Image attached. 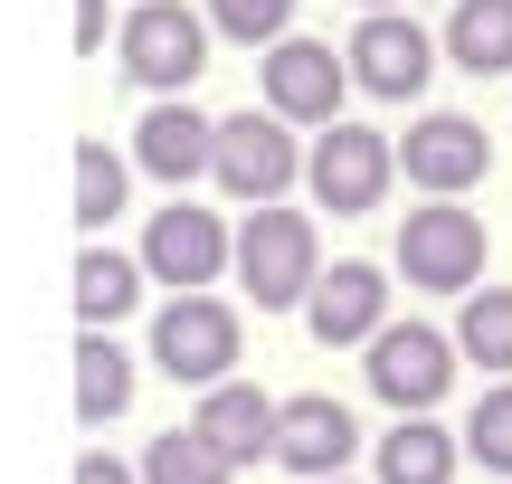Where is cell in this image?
<instances>
[{
  "instance_id": "obj_1",
  "label": "cell",
  "mask_w": 512,
  "mask_h": 484,
  "mask_svg": "<svg viewBox=\"0 0 512 484\" xmlns=\"http://www.w3.org/2000/svg\"><path fill=\"white\" fill-rule=\"evenodd\" d=\"M114 67H124V86H143L152 105H181V95L200 86V67H209V19L181 10V0H133L124 29H114Z\"/></svg>"
},
{
  "instance_id": "obj_2",
  "label": "cell",
  "mask_w": 512,
  "mask_h": 484,
  "mask_svg": "<svg viewBox=\"0 0 512 484\" xmlns=\"http://www.w3.org/2000/svg\"><path fill=\"white\" fill-rule=\"evenodd\" d=\"M484 247H494V228L475 219L465 200H418L399 228V257H389V276H408V295H475L484 285Z\"/></svg>"
},
{
  "instance_id": "obj_3",
  "label": "cell",
  "mask_w": 512,
  "mask_h": 484,
  "mask_svg": "<svg viewBox=\"0 0 512 484\" xmlns=\"http://www.w3.org/2000/svg\"><path fill=\"white\" fill-rule=\"evenodd\" d=\"M238 285L256 314H304L313 285H323V238H313L304 209H247L238 228Z\"/></svg>"
},
{
  "instance_id": "obj_4",
  "label": "cell",
  "mask_w": 512,
  "mask_h": 484,
  "mask_svg": "<svg viewBox=\"0 0 512 484\" xmlns=\"http://www.w3.org/2000/svg\"><path fill=\"white\" fill-rule=\"evenodd\" d=\"M389 181H399V143H389L380 124H332L304 143V190L323 219H370V209L389 200Z\"/></svg>"
},
{
  "instance_id": "obj_5",
  "label": "cell",
  "mask_w": 512,
  "mask_h": 484,
  "mask_svg": "<svg viewBox=\"0 0 512 484\" xmlns=\"http://www.w3.org/2000/svg\"><path fill=\"white\" fill-rule=\"evenodd\" d=\"M238 352H247V323L228 314L219 295H171L162 314H152V371L181 380V390L238 380Z\"/></svg>"
},
{
  "instance_id": "obj_6",
  "label": "cell",
  "mask_w": 512,
  "mask_h": 484,
  "mask_svg": "<svg viewBox=\"0 0 512 484\" xmlns=\"http://www.w3.org/2000/svg\"><path fill=\"white\" fill-rule=\"evenodd\" d=\"M456 333H437V323H418V314H399L380 342L361 352V380H370V399H389L399 418H437V399L456 390Z\"/></svg>"
},
{
  "instance_id": "obj_7",
  "label": "cell",
  "mask_w": 512,
  "mask_h": 484,
  "mask_svg": "<svg viewBox=\"0 0 512 484\" xmlns=\"http://www.w3.org/2000/svg\"><path fill=\"white\" fill-rule=\"evenodd\" d=\"M437 57H446V48H437L408 10H370V19H351V38H342L351 95H370V105H418L427 76H437Z\"/></svg>"
},
{
  "instance_id": "obj_8",
  "label": "cell",
  "mask_w": 512,
  "mask_h": 484,
  "mask_svg": "<svg viewBox=\"0 0 512 484\" xmlns=\"http://www.w3.org/2000/svg\"><path fill=\"white\" fill-rule=\"evenodd\" d=\"M143 276L171 285V295H209L219 276H238V228H228L219 209H200V200L152 209V228H143Z\"/></svg>"
},
{
  "instance_id": "obj_9",
  "label": "cell",
  "mask_w": 512,
  "mask_h": 484,
  "mask_svg": "<svg viewBox=\"0 0 512 484\" xmlns=\"http://www.w3.org/2000/svg\"><path fill=\"white\" fill-rule=\"evenodd\" d=\"M256 86H266V114H275V124L332 133V124H342V95H351V67H342L332 38H304V29H294L285 48L256 57Z\"/></svg>"
},
{
  "instance_id": "obj_10",
  "label": "cell",
  "mask_w": 512,
  "mask_h": 484,
  "mask_svg": "<svg viewBox=\"0 0 512 484\" xmlns=\"http://www.w3.org/2000/svg\"><path fill=\"white\" fill-rule=\"evenodd\" d=\"M209 181H219L228 200H247V209H285V190L304 181V143H294V124H275L266 105L219 114V171H209Z\"/></svg>"
},
{
  "instance_id": "obj_11",
  "label": "cell",
  "mask_w": 512,
  "mask_h": 484,
  "mask_svg": "<svg viewBox=\"0 0 512 484\" xmlns=\"http://www.w3.org/2000/svg\"><path fill=\"white\" fill-rule=\"evenodd\" d=\"M399 171L427 200H465V190H484V171H494V133H484L475 114H456V105H427L418 124L399 133Z\"/></svg>"
},
{
  "instance_id": "obj_12",
  "label": "cell",
  "mask_w": 512,
  "mask_h": 484,
  "mask_svg": "<svg viewBox=\"0 0 512 484\" xmlns=\"http://www.w3.org/2000/svg\"><path fill=\"white\" fill-rule=\"evenodd\" d=\"M389 323H399V314H389V266L332 257L323 285H313V304H304V333L323 342V352H370Z\"/></svg>"
},
{
  "instance_id": "obj_13",
  "label": "cell",
  "mask_w": 512,
  "mask_h": 484,
  "mask_svg": "<svg viewBox=\"0 0 512 484\" xmlns=\"http://www.w3.org/2000/svg\"><path fill=\"white\" fill-rule=\"evenodd\" d=\"M275 418H285V399H266L256 380H219V390H200V409H190V437H200L228 475H247V466H275Z\"/></svg>"
},
{
  "instance_id": "obj_14",
  "label": "cell",
  "mask_w": 512,
  "mask_h": 484,
  "mask_svg": "<svg viewBox=\"0 0 512 484\" xmlns=\"http://www.w3.org/2000/svg\"><path fill=\"white\" fill-rule=\"evenodd\" d=\"M133 171H152V181L190 190L219 171V114H200L181 95V105H143V124H133Z\"/></svg>"
},
{
  "instance_id": "obj_15",
  "label": "cell",
  "mask_w": 512,
  "mask_h": 484,
  "mask_svg": "<svg viewBox=\"0 0 512 484\" xmlns=\"http://www.w3.org/2000/svg\"><path fill=\"white\" fill-rule=\"evenodd\" d=\"M351 456H361V418H351L342 399H323V390L285 399V418H275V466H285V475L332 484Z\"/></svg>"
},
{
  "instance_id": "obj_16",
  "label": "cell",
  "mask_w": 512,
  "mask_h": 484,
  "mask_svg": "<svg viewBox=\"0 0 512 484\" xmlns=\"http://www.w3.org/2000/svg\"><path fill=\"white\" fill-rule=\"evenodd\" d=\"M143 257H114V247H76V333H114L124 314H143Z\"/></svg>"
},
{
  "instance_id": "obj_17",
  "label": "cell",
  "mask_w": 512,
  "mask_h": 484,
  "mask_svg": "<svg viewBox=\"0 0 512 484\" xmlns=\"http://www.w3.org/2000/svg\"><path fill=\"white\" fill-rule=\"evenodd\" d=\"M456 456H465V437L446 418H399L370 447V466H380V484H456Z\"/></svg>"
},
{
  "instance_id": "obj_18",
  "label": "cell",
  "mask_w": 512,
  "mask_h": 484,
  "mask_svg": "<svg viewBox=\"0 0 512 484\" xmlns=\"http://www.w3.org/2000/svg\"><path fill=\"white\" fill-rule=\"evenodd\" d=\"M437 48L456 57L465 76H512V0H456Z\"/></svg>"
},
{
  "instance_id": "obj_19",
  "label": "cell",
  "mask_w": 512,
  "mask_h": 484,
  "mask_svg": "<svg viewBox=\"0 0 512 484\" xmlns=\"http://www.w3.org/2000/svg\"><path fill=\"white\" fill-rule=\"evenodd\" d=\"M124 190H133V162L105 133H86L76 143V228H86V247H105V228L124 219Z\"/></svg>"
},
{
  "instance_id": "obj_20",
  "label": "cell",
  "mask_w": 512,
  "mask_h": 484,
  "mask_svg": "<svg viewBox=\"0 0 512 484\" xmlns=\"http://www.w3.org/2000/svg\"><path fill=\"white\" fill-rule=\"evenodd\" d=\"M133 409V352L114 333H76V418L105 428V418Z\"/></svg>"
},
{
  "instance_id": "obj_21",
  "label": "cell",
  "mask_w": 512,
  "mask_h": 484,
  "mask_svg": "<svg viewBox=\"0 0 512 484\" xmlns=\"http://www.w3.org/2000/svg\"><path fill=\"white\" fill-rule=\"evenodd\" d=\"M456 361H475L484 380H512V285H475L456 304Z\"/></svg>"
},
{
  "instance_id": "obj_22",
  "label": "cell",
  "mask_w": 512,
  "mask_h": 484,
  "mask_svg": "<svg viewBox=\"0 0 512 484\" xmlns=\"http://www.w3.org/2000/svg\"><path fill=\"white\" fill-rule=\"evenodd\" d=\"M133 475H143V484H238V475H228V466H219V456H209L190 428H162L143 456H133Z\"/></svg>"
},
{
  "instance_id": "obj_23",
  "label": "cell",
  "mask_w": 512,
  "mask_h": 484,
  "mask_svg": "<svg viewBox=\"0 0 512 484\" xmlns=\"http://www.w3.org/2000/svg\"><path fill=\"white\" fill-rule=\"evenodd\" d=\"M209 38H238V48H285L294 38V0H200Z\"/></svg>"
},
{
  "instance_id": "obj_24",
  "label": "cell",
  "mask_w": 512,
  "mask_h": 484,
  "mask_svg": "<svg viewBox=\"0 0 512 484\" xmlns=\"http://www.w3.org/2000/svg\"><path fill=\"white\" fill-rule=\"evenodd\" d=\"M456 437H465V456H475L484 475H503V484H512V380H494V390L465 409V428H456Z\"/></svg>"
},
{
  "instance_id": "obj_25",
  "label": "cell",
  "mask_w": 512,
  "mask_h": 484,
  "mask_svg": "<svg viewBox=\"0 0 512 484\" xmlns=\"http://www.w3.org/2000/svg\"><path fill=\"white\" fill-rule=\"evenodd\" d=\"M105 48V0H76V57Z\"/></svg>"
},
{
  "instance_id": "obj_26",
  "label": "cell",
  "mask_w": 512,
  "mask_h": 484,
  "mask_svg": "<svg viewBox=\"0 0 512 484\" xmlns=\"http://www.w3.org/2000/svg\"><path fill=\"white\" fill-rule=\"evenodd\" d=\"M76 484H143V475L114 466V456H76Z\"/></svg>"
},
{
  "instance_id": "obj_27",
  "label": "cell",
  "mask_w": 512,
  "mask_h": 484,
  "mask_svg": "<svg viewBox=\"0 0 512 484\" xmlns=\"http://www.w3.org/2000/svg\"><path fill=\"white\" fill-rule=\"evenodd\" d=\"M351 10H361V19H370V10H408V0H351Z\"/></svg>"
},
{
  "instance_id": "obj_28",
  "label": "cell",
  "mask_w": 512,
  "mask_h": 484,
  "mask_svg": "<svg viewBox=\"0 0 512 484\" xmlns=\"http://www.w3.org/2000/svg\"><path fill=\"white\" fill-rule=\"evenodd\" d=\"M332 484H351V475H332Z\"/></svg>"
}]
</instances>
